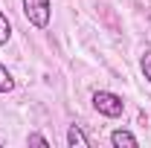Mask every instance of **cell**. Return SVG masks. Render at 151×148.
I'll return each instance as SVG.
<instances>
[{"instance_id":"cell-6","label":"cell","mask_w":151,"mask_h":148,"mask_svg":"<svg viewBox=\"0 0 151 148\" xmlns=\"http://www.w3.org/2000/svg\"><path fill=\"white\" fill-rule=\"evenodd\" d=\"M15 90V78H12V73L0 64V93H12Z\"/></svg>"},{"instance_id":"cell-4","label":"cell","mask_w":151,"mask_h":148,"mask_svg":"<svg viewBox=\"0 0 151 148\" xmlns=\"http://www.w3.org/2000/svg\"><path fill=\"white\" fill-rule=\"evenodd\" d=\"M111 145H113V148H122V145L134 148V145H139V139L134 137L131 131H122V128H116V131L111 134Z\"/></svg>"},{"instance_id":"cell-8","label":"cell","mask_w":151,"mask_h":148,"mask_svg":"<svg viewBox=\"0 0 151 148\" xmlns=\"http://www.w3.org/2000/svg\"><path fill=\"white\" fill-rule=\"evenodd\" d=\"M26 142H29V145H41V148L50 145V142H47V137H41V134H29V137H26Z\"/></svg>"},{"instance_id":"cell-7","label":"cell","mask_w":151,"mask_h":148,"mask_svg":"<svg viewBox=\"0 0 151 148\" xmlns=\"http://www.w3.org/2000/svg\"><path fill=\"white\" fill-rule=\"evenodd\" d=\"M139 70H142V75H145V81L151 84V47L142 52V58H139Z\"/></svg>"},{"instance_id":"cell-3","label":"cell","mask_w":151,"mask_h":148,"mask_svg":"<svg viewBox=\"0 0 151 148\" xmlns=\"http://www.w3.org/2000/svg\"><path fill=\"white\" fill-rule=\"evenodd\" d=\"M67 145L70 148H87L90 145V137L81 131V125H70L67 128Z\"/></svg>"},{"instance_id":"cell-1","label":"cell","mask_w":151,"mask_h":148,"mask_svg":"<svg viewBox=\"0 0 151 148\" xmlns=\"http://www.w3.org/2000/svg\"><path fill=\"white\" fill-rule=\"evenodd\" d=\"M90 102H93L96 113H102V116H108V119H119L122 113H125V102H122V96H116L111 90H96L90 96Z\"/></svg>"},{"instance_id":"cell-2","label":"cell","mask_w":151,"mask_h":148,"mask_svg":"<svg viewBox=\"0 0 151 148\" xmlns=\"http://www.w3.org/2000/svg\"><path fill=\"white\" fill-rule=\"evenodd\" d=\"M20 6H23L26 20H29L35 29H47V26H50V18H52L50 0H20Z\"/></svg>"},{"instance_id":"cell-5","label":"cell","mask_w":151,"mask_h":148,"mask_svg":"<svg viewBox=\"0 0 151 148\" xmlns=\"http://www.w3.org/2000/svg\"><path fill=\"white\" fill-rule=\"evenodd\" d=\"M9 38H12V20L6 18V12L0 9V47H6Z\"/></svg>"}]
</instances>
